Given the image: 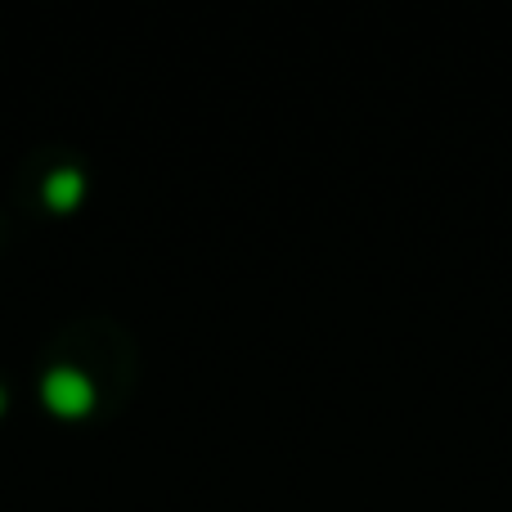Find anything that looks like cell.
I'll use <instances>...</instances> for the list:
<instances>
[{"mask_svg": "<svg viewBox=\"0 0 512 512\" xmlns=\"http://www.w3.org/2000/svg\"><path fill=\"white\" fill-rule=\"evenodd\" d=\"M45 203H50L54 212H72V207L81 203V176L77 171H54V176L45 180Z\"/></svg>", "mask_w": 512, "mask_h": 512, "instance_id": "obj_2", "label": "cell"}, {"mask_svg": "<svg viewBox=\"0 0 512 512\" xmlns=\"http://www.w3.org/2000/svg\"><path fill=\"white\" fill-rule=\"evenodd\" d=\"M45 405H50L54 414H63V418H77V414H86V409L95 405V387H90L81 373L59 369V373L45 378Z\"/></svg>", "mask_w": 512, "mask_h": 512, "instance_id": "obj_1", "label": "cell"}, {"mask_svg": "<svg viewBox=\"0 0 512 512\" xmlns=\"http://www.w3.org/2000/svg\"><path fill=\"white\" fill-rule=\"evenodd\" d=\"M0 409H5V391H0Z\"/></svg>", "mask_w": 512, "mask_h": 512, "instance_id": "obj_3", "label": "cell"}]
</instances>
